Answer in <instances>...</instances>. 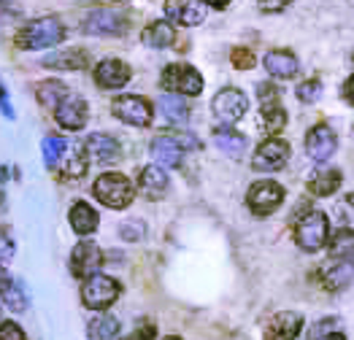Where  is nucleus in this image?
I'll return each instance as SVG.
<instances>
[{
	"instance_id": "1",
	"label": "nucleus",
	"mask_w": 354,
	"mask_h": 340,
	"mask_svg": "<svg viewBox=\"0 0 354 340\" xmlns=\"http://www.w3.org/2000/svg\"><path fill=\"white\" fill-rule=\"evenodd\" d=\"M62 38H65V25L57 17H41L28 22L17 32L14 41L19 49H49V46H57Z\"/></svg>"
},
{
	"instance_id": "2",
	"label": "nucleus",
	"mask_w": 354,
	"mask_h": 340,
	"mask_svg": "<svg viewBox=\"0 0 354 340\" xmlns=\"http://www.w3.org/2000/svg\"><path fill=\"white\" fill-rule=\"evenodd\" d=\"M92 189H95V198L100 200L103 205L114 208V211L127 208V205L133 202V195H136L130 178L122 176V173H103V176L95 181Z\"/></svg>"
},
{
	"instance_id": "3",
	"label": "nucleus",
	"mask_w": 354,
	"mask_h": 340,
	"mask_svg": "<svg viewBox=\"0 0 354 340\" xmlns=\"http://www.w3.org/2000/svg\"><path fill=\"white\" fill-rule=\"evenodd\" d=\"M330 238V222L322 211H308L295 227V243L303 252H319Z\"/></svg>"
},
{
	"instance_id": "4",
	"label": "nucleus",
	"mask_w": 354,
	"mask_h": 340,
	"mask_svg": "<svg viewBox=\"0 0 354 340\" xmlns=\"http://www.w3.org/2000/svg\"><path fill=\"white\" fill-rule=\"evenodd\" d=\"M119 292H122V286L114 278L97 273V276L87 278L82 286V303L92 311H106L119 300Z\"/></svg>"
},
{
	"instance_id": "5",
	"label": "nucleus",
	"mask_w": 354,
	"mask_h": 340,
	"mask_svg": "<svg viewBox=\"0 0 354 340\" xmlns=\"http://www.w3.org/2000/svg\"><path fill=\"white\" fill-rule=\"evenodd\" d=\"M246 108H249V100H246V95H243L241 89H236V86L219 89V92L214 95V100H211L214 116H216L222 124H227V127H233L236 122H241Z\"/></svg>"
},
{
	"instance_id": "6",
	"label": "nucleus",
	"mask_w": 354,
	"mask_h": 340,
	"mask_svg": "<svg viewBox=\"0 0 354 340\" xmlns=\"http://www.w3.org/2000/svg\"><path fill=\"white\" fill-rule=\"evenodd\" d=\"M160 84L165 92H171V95H201V89H203V76L192 68V65H168L165 68V73H162V79H160Z\"/></svg>"
},
{
	"instance_id": "7",
	"label": "nucleus",
	"mask_w": 354,
	"mask_h": 340,
	"mask_svg": "<svg viewBox=\"0 0 354 340\" xmlns=\"http://www.w3.org/2000/svg\"><path fill=\"white\" fill-rule=\"evenodd\" d=\"M287 160H290V143L284 138H266L252 157V168L260 173H276L287 165Z\"/></svg>"
},
{
	"instance_id": "8",
	"label": "nucleus",
	"mask_w": 354,
	"mask_h": 340,
	"mask_svg": "<svg viewBox=\"0 0 354 340\" xmlns=\"http://www.w3.org/2000/svg\"><path fill=\"white\" fill-rule=\"evenodd\" d=\"M246 202L257 216H268L284 202V187L276 181H257V184H252Z\"/></svg>"
},
{
	"instance_id": "9",
	"label": "nucleus",
	"mask_w": 354,
	"mask_h": 340,
	"mask_svg": "<svg viewBox=\"0 0 354 340\" xmlns=\"http://www.w3.org/2000/svg\"><path fill=\"white\" fill-rule=\"evenodd\" d=\"M111 111H114L119 122L133 124V127H147L151 122V106L138 95H119L117 100L111 103Z\"/></svg>"
},
{
	"instance_id": "10",
	"label": "nucleus",
	"mask_w": 354,
	"mask_h": 340,
	"mask_svg": "<svg viewBox=\"0 0 354 340\" xmlns=\"http://www.w3.org/2000/svg\"><path fill=\"white\" fill-rule=\"evenodd\" d=\"M84 154H87V162L114 165V162H119V157H122V146L109 133H92L87 141H84Z\"/></svg>"
},
{
	"instance_id": "11",
	"label": "nucleus",
	"mask_w": 354,
	"mask_h": 340,
	"mask_svg": "<svg viewBox=\"0 0 354 340\" xmlns=\"http://www.w3.org/2000/svg\"><path fill=\"white\" fill-rule=\"evenodd\" d=\"M100 265H103V254H100V249L92 240L76 243V249L71 252V273L76 278H84L87 281L92 276H97Z\"/></svg>"
},
{
	"instance_id": "12",
	"label": "nucleus",
	"mask_w": 354,
	"mask_h": 340,
	"mask_svg": "<svg viewBox=\"0 0 354 340\" xmlns=\"http://www.w3.org/2000/svg\"><path fill=\"white\" fill-rule=\"evenodd\" d=\"M55 119H57V124L62 127V130H82L89 119L87 100L71 92L57 108H55Z\"/></svg>"
},
{
	"instance_id": "13",
	"label": "nucleus",
	"mask_w": 354,
	"mask_h": 340,
	"mask_svg": "<svg viewBox=\"0 0 354 340\" xmlns=\"http://www.w3.org/2000/svg\"><path fill=\"white\" fill-rule=\"evenodd\" d=\"M124 17L117 8H95L84 19V32L89 35H119L124 32Z\"/></svg>"
},
{
	"instance_id": "14",
	"label": "nucleus",
	"mask_w": 354,
	"mask_h": 340,
	"mask_svg": "<svg viewBox=\"0 0 354 340\" xmlns=\"http://www.w3.org/2000/svg\"><path fill=\"white\" fill-rule=\"evenodd\" d=\"M335 149H338V138H335V133L327 124H317V127L308 130V135H306V151H308V157L314 162H327L335 154Z\"/></svg>"
},
{
	"instance_id": "15",
	"label": "nucleus",
	"mask_w": 354,
	"mask_h": 340,
	"mask_svg": "<svg viewBox=\"0 0 354 340\" xmlns=\"http://www.w3.org/2000/svg\"><path fill=\"white\" fill-rule=\"evenodd\" d=\"M165 14L171 22L184 28H195L206 19V8L201 0H165Z\"/></svg>"
},
{
	"instance_id": "16",
	"label": "nucleus",
	"mask_w": 354,
	"mask_h": 340,
	"mask_svg": "<svg viewBox=\"0 0 354 340\" xmlns=\"http://www.w3.org/2000/svg\"><path fill=\"white\" fill-rule=\"evenodd\" d=\"M303 330V316L295 311L273 313L266 324V340H295Z\"/></svg>"
},
{
	"instance_id": "17",
	"label": "nucleus",
	"mask_w": 354,
	"mask_h": 340,
	"mask_svg": "<svg viewBox=\"0 0 354 340\" xmlns=\"http://www.w3.org/2000/svg\"><path fill=\"white\" fill-rule=\"evenodd\" d=\"M130 79H133V70L122 59H103L95 68V82L103 89H119V86L127 84Z\"/></svg>"
},
{
	"instance_id": "18",
	"label": "nucleus",
	"mask_w": 354,
	"mask_h": 340,
	"mask_svg": "<svg viewBox=\"0 0 354 340\" xmlns=\"http://www.w3.org/2000/svg\"><path fill=\"white\" fill-rule=\"evenodd\" d=\"M319 281L330 292H341L354 281V265L349 259H335V262H327L325 267L319 270Z\"/></svg>"
},
{
	"instance_id": "19",
	"label": "nucleus",
	"mask_w": 354,
	"mask_h": 340,
	"mask_svg": "<svg viewBox=\"0 0 354 340\" xmlns=\"http://www.w3.org/2000/svg\"><path fill=\"white\" fill-rule=\"evenodd\" d=\"M266 70L273 76V79H295L297 76V59L292 52L287 49H273L268 52L266 59H263Z\"/></svg>"
},
{
	"instance_id": "20",
	"label": "nucleus",
	"mask_w": 354,
	"mask_h": 340,
	"mask_svg": "<svg viewBox=\"0 0 354 340\" xmlns=\"http://www.w3.org/2000/svg\"><path fill=\"white\" fill-rule=\"evenodd\" d=\"M46 68L55 70H84L89 68V55L84 49H62V52H52L41 59Z\"/></svg>"
},
{
	"instance_id": "21",
	"label": "nucleus",
	"mask_w": 354,
	"mask_h": 340,
	"mask_svg": "<svg viewBox=\"0 0 354 340\" xmlns=\"http://www.w3.org/2000/svg\"><path fill=\"white\" fill-rule=\"evenodd\" d=\"M151 157H154L157 168H178V162L184 157V149L171 135H160V138L151 141Z\"/></svg>"
},
{
	"instance_id": "22",
	"label": "nucleus",
	"mask_w": 354,
	"mask_h": 340,
	"mask_svg": "<svg viewBox=\"0 0 354 340\" xmlns=\"http://www.w3.org/2000/svg\"><path fill=\"white\" fill-rule=\"evenodd\" d=\"M138 189H141L144 198L160 200L165 192H168V176H165V170L157 168V165L144 168L141 170V176H138Z\"/></svg>"
},
{
	"instance_id": "23",
	"label": "nucleus",
	"mask_w": 354,
	"mask_h": 340,
	"mask_svg": "<svg viewBox=\"0 0 354 340\" xmlns=\"http://www.w3.org/2000/svg\"><path fill=\"white\" fill-rule=\"evenodd\" d=\"M68 219H71V227H73L76 235H92V232L97 229V222H100L97 211H95L89 202H84V200H79V202L71 205Z\"/></svg>"
},
{
	"instance_id": "24",
	"label": "nucleus",
	"mask_w": 354,
	"mask_h": 340,
	"mask_svg": "<svg viewBox=\"0 0 354 340\" xmlns=\"http://www.w3.org/2000/svg\"><path fill=\"white\" fill-rule=\"evenodd\" d=\"M341 187V170H319L308 178V192L317 198H330Z\"/></svg>"
},
{
	"instance_id": "25",
	"label": "nucleus",
	"mask_w": 354,
	"mask_h": 340,
	"mask_svg": "<svg viewBox=\"0 0 354 340\" xmlns=\"http://www.w3.org/2000/svg\"><path fill=\"white\" fill-rule=\"evenodd\" d=\"M176 41V30L171 22H151L144 30V44L151 46V49H165Z\"/></svg>"
},
{
	"instance_id": "26",
	"label": "nucleus",
	"mask_w": 354,
	"mask_h": 340,
	"mask_svg": "<svg viewBox=\"0 0 354 340\" xmlns=\"http://www.w3.org/2000/svg\"><path fill=\"white\" fill-rule=\"evenodd\" d=\"M35 95H38V103L41 106H49V108H57L59 103L71 95V89L57 82V79H52V82H41V84L35 86Z\"/></svg>"
},
{
	"instance_id": "27",
	"label": "nucleus",
	"mask_w": 354,
	"mask_h": 340,
	"mask_svg": "<svg viewBox=\"0 0 354 340\" xmlns=\"http://www.w3.org/2000/svg\"><path fill=\"white\" fill-rule=\"evenodd\" d=\"M260 127L266 130L268 135H279L284 127H287V111L279 106V103H270V106H263L260 111Z\"/></svg>"
},
{
	"instance_id": "28",
	"label": "nucleus",
	"mask_w": 354,
	"mask_h": 340,
	"mask_svg": "<svg viewBox=\"0 0 354 340\" xmlns=\"http://www.w3.org/2000/svg\"><path fill=\"white\" fill-rule=\"evenodd\" d=\"M160 111H162V116H165L168 122H174V124H184L187 116H189L187 100H184L181 95H171V92L160 97Z\"/></svg>"
},
{
	"instance_id": "29",
	"label": "nucleus",
	"mask_w": 354,
	"mask_h": 340,
	"mask_svg": "<svg viewBox=\"0 0 354 340\" xmlns=\"http://www.w3.org/2000/svg\"><path fill=\"white\" fill-rule=\"evenodd\" d=\"M214 143H216L219 151H225V154H230V157H241L243 149H246V138H243L241 133H236V130H230V127L216 130V133H214Z\"/></svg>"
},
{
	"instance_id": "30",
	"label": "nucleus",
	"mask_w": 354,
	"mask_h": 340,
	"mask_svg": "<svg viewBox=\"0 0 354 340\" xmlns=\"http://www.w3.org/2000/svg\"><path fill=\"white\" fill-rule=\"evenodd\" d=\"M330 254L335 259H354V229L344 227L330 238Z\"/></svg>"
},
{
	"instance_id": "31",
	"label": "nucleus",
	"mask_w": 354,
	"mask_h": 340,
	"mask_svg": "<svg viewBox=\"0 0 354 340\" xmlns=\"http://www.w3.org/2000/svg\"><path fill=\"white\" fill-rule=\"evenodd\" d=\"M89 340H114L119 335V321L114 316H97L87 327Z\"/></svg>"
},
{
	"instance_id": "32",
	"label": "nucleus",
	"mask_w": 354,
	"mask_h": 340,
	"mask_svg": "<svg viewBox=\"0 0 354 340\" xmlns=\"http://www.w3.org/2000/svg\"><path fill=\"white\" fill-rule=\"evenodd\" d=\"M65 149H68V143H65V138H59V135H46V138H44L41 151H44V160H46V165H49V168H52V165H57L59 160H62Z\"/></svg>"
},
{
	"instance_id": "33",
	"label": "nucleus",
	"mask_w": 354,
	"mask_h": 340,
	"mask_svg": "<svg viewBox=\"0 0 354 340\" xmlns=\"http://www.w3.org/2000/svg\"><path fill=\"white\" fill-rule=\"evenodd\" d=\"M3 300H6V305L11 308V311H25L28 308V292H25V286L22 281H11V286L6 289V294H3Z\"/></svg>"
},
{
	"instance_id": "34",
	"label": "nucleus",
	"mask_w": 354,
	"mask_h": 340,
	"mask_svg": "<svg viewBox=\"0 0 354 340\" xmlns=\"http://www.w3.org/2000/svg\"><path fill=\"white\" fill-rule=\"evenodd\" d=\"M297 100L300 103H314L319 95H322V84H319V79H308V82H303V84L297 86Z\"/></svg>"
},
{
	"instance_id": "35",
	"label": "nucleus",
	"mask_w": 354,
	"mask_h": 340,
	"mask_svg": "<svg viewBox=\"0 0 354 340\" xmlns=\"http://www.w3.org/2000/svg\"><path fill=\"white\" fill-rule=\"evenodd\" d=\"M62 173H65V178H82L87 173V160L82 154H71V160H65Z\"/></svg>"
},
{
	"instance_id": "36",
	"label": "nucleus",
	"mask_w": 354,
	"mask_h": 340,
	"mask_svg": "<svg viewBox=\"0 0 354 340\" xmlns=\"http://www.w3.org/2000/svg\"><path fill=\"white\" fill-rule=\"evenodd\" d=\"M14 259V238L6 227H0V262H11Z\"/></svg>"
},
{
	"instance_id": "37",
	"label": "nucleus",
	"mask_w": 354,
	"mask_h": 340,
	"mask_svg": "<svg viewBox=\"0 0 354 340\" xmlns=\"http://www.w3.org/2000/svg\"><path fill=\"white\" fill-rule=\"evenodd\" d=\"M230 59H233V65H236L238 70H249V68H254V62H257L249 49H233Z\"/></svg>"
},
{
	"instance_id": "38",
	"label": "nucleus",
	"mask_w": 354,
	"mask_h": 340,
	"mask_svg": "<svg viewBox=\"0 0 354 340\" xmlns=\"http://www.w3.org/2000/svg\"><path fill=\"white\" fill-rule=\"evenodd\" d=\"M119 235L124 238V240H141L144 238V222H124V225L119 227Z\"/></svg>"
},
{
	"instance_id": "39",
	"label": "nucleus",
	"mask_w": 354,
	"mask_h": 340,
	"mask_svg": "<svg viewBox=\"0 0 354 340\" xmlns=\"http://www.w3.org/2000/svg\"><path fill=\"white\" fill-rule=\"evenodd\" d=\"M0 340H28L17 321H0Z\"/></svg>"
},
{
	"instance_id": "40",
	"label": "nucleus",
	"mask_w": 354,
	"mask_h": 340,
	"mask_svg": "<svg viewBox=\"0 0 354 340\" xmlns=\"http://www.w3.org/2000/svg\"><path fill=\"white\" fill-rule=\"evenodd\" d=\"M154 335H157V324L154 321H141V327H136L127 340H151Z\"/></svg>"
},
{
	"instance_id": "41",
	"label": "nucleus",
	"mask_w": 354,
	"mask_h": 340,
	"mask_svg": "<svg viewBox=\"0 0 354 340\" xmlns=\"http://www.w3.org/2000/svg\"><path fill=\"white\" fill-rule=\"evenodd\" d=\"M260 3V11H268V14H279V11H284L292 0H257Z\"/></svg>"
},
{
	"instance_id": "42",
	"label": "nucleus",
	"mask_w": 354,
	"mask_h": 340,
	"mask_svg": "<svg viewBox=\"0 0 354 340\" xmlns=\"http://www.w3.org/2000/svg\"><path fill=\"white\" fill-rule=\"evenodd\" d=\"M260 100H263V106H270V103H279V92H276V86L270 84H260Z\"/></svg>"
},
{
	"instance_id": "43",
	"label": "nucleus",
	"mask_w": 354,
	"mask_h": 340,
	"mask_svg": "<svg viewBox=\"0 0 354 340\" xmlns=\"http://www.w3.org/2000/svg\"><path fill=\"white\" fill-rule=\"evenodd\" d=\"M0 108L6 111V116H8V119L14 116V111H11V106H8V92H6L3 86H0Z\"/></svg>"
},
{
	"instance_id": "44",
	"label": "nucleus",
	"mask_w": 354,
	"mask_h": 340,
	"mask_svg": "<svg viewBox=\"0 0 354 340\" xmlns=\"http://www.w3.org/2000/svg\"><path fill=\"white\" fill-rule=\"evenodd\" d=\"M11 286V278H8V273L0 267V294H6V289Z\"/></svg>"
},
{
	"instance_id": "45",
	"label": "nucleus",
	"mask_w": 354,
	"mask_h": 340,
	"mask_svg": "<svg viewBox=\"0 0 354 340\" xmlns=\"http://www.w3.org/2000/svg\"><path fill=\"white\" fill-rule=\"evenodd\" d=\"M344 95H346V100H349V103H354V76L346 82V86H344Z\"/></svg>"
},
{
	"instance_id": "46",
	"label": "nucleus",
	"mask_w": 354,
	"mask_h": 340,
	"mask_svg": "<svg viewBox=\"0 0 354 340\" xmlns=\"http://www.w3.org/2000/svg\"><path fill=\"white\" fill-rule=\"evenodd\" d=\"M317 340H346V335H341V332H327V335H322V338Z\"/></svg>"
},
{
	"instance_id": "47",
	"label": "nucleus",
	"mask_w": 354,
	"mask_h": 340,
	"mask_svg": "<svg viewBox=\"0 0 354 340\" xmlns=\"http://www.w3.org/2000/svg\"><path fill=\"white\" fill-rule=\"evenodd\" d=\"M203 3H208V6H214V8H225L230 0H203Z\"/></svg>"
},
{
	"instance_id": "48",
	"label": "nucleus",
	"mask_w": 354,
	"mask_h": 340,
	"mask_svg": "<svg viewBox=\"0 0 354 340\" xmlns=\"http://www.w3.org/2000/svg\"><path fill=\"white\" fill-rule=\"evenodd\" d=\"M162 340H181V338H176V335H168V338H162Z\"/></svg>"
},
{
	"instance_id": "49",
	"label": "nucleus",
	"mask_w": 354,
	"mask_h": 340,
	"mask_svg": "<svg viewBox=\"0 0 354 340\" xmlns=\"http://www.w3.org/2000/svg\"><path fill=\"white\" fill-rule=\"evenodd\" d=\"M0 208H3V192H0Z\"/></svg>"
}]
</instances>
